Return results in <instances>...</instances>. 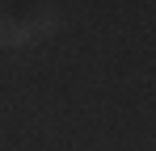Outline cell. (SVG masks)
<instances>
[{
    "mask_svg": "<svg viewBox=\"0 0 156 151\" xmlns=\"http://www.w3.org/2000/svg\"><path fill=\"white\" fill-rule=\"evenodd\" d=\"M30 42H34L30 21H21V17H0V46L17 50V46H30Z\"/></svg>",
    "mask_w": 156,
    "mask_h": 151,
    "instance_id": "6da1fadb",
    "label": "cell"
},
{
    "mask_svg": "<svg viewBox=\"0 0 156 151\" xmlns=\"http://www.w3.org/2000/svg\"><path fill=\"white\" fill-rule=\"evenodd\" d=\"M30 29H34V38H47V34H55V29H59V13H51V8L34 13V17H30Z\"/></svg>",
    "mask_w": 156,
    "mask_h": 151,
    "instance_id": "7a4b0ae2",
    "label": "cell"
}]
</instances>
